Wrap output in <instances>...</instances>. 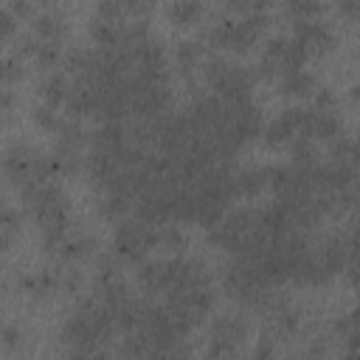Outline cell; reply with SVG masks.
Instances as JSON below:
<instances>
[{
	"label": "cell",
	"mask_w": 360,
	"mask_h": 360,
	"mask_svg": "<svg viewBox=\"0 0 360 360\" xmlns=\"http://www.w3.org/2000/svg\"><path fill=\"white\" fill-rule=\"evenodd\" d=\"M155 248H160V225H149L141 217H124L121 222H115L112 250L121 256V262L141 264Z\"/></svg>",
	"instance_id": "cell-1"
},
{
	"label": "cell",
	"mask_w": 360,
	"mask_h": 360,
	"mask_svg": "<svg viewBox=\"0 0 360 360\" xmlns=\"http://www.w3.org/2000/svg\"><path fill=\"white\" fill-rule=\"evenodd\" d=\"M292 37L307 45L309 56H323L335 48V34L321 20H292Z\"/></svg>",
	"instance_id": "cell-2"
},
{
	"label": "cell",
	"mask_w": 360,
	"mask_h": 360,
	"mask_svg": "<svg viewBox=\"0 0 360 360\" xmlns=\"http://www.w3.org/2000/svg\"><path fill=\"white\" fill-rule=\"evenodd\" d=\"M87 143H90V132L79 124V118H62V124L56 129L53 155L56 158H79V155H84Z\"/></svg>",
	"instance_id": "cell-3"
},
{
	"label": "cell",
	"mask_w": 360,
	"mask_h": 360,
	"mask_svg": "<svg viewBox=\"0 0 360 360\" xmlns=\"http://www.w3.org/2000/svg\"><path fill=\"white\" fill-rule=\"evenodd\" d=\"M301 135L312 138V141H332L338 135H343V124L332 110H318V107H307L304 112V129Z\"/></svg>",
	"instance_id": "cell-4"
},
{
	"label": "cell",
	"mask_w": 360,
	"mask_h": 360,
	"mask_svg": "<svg viewBox=\"0 0 360 360\" xmlns=\"http://www.w3.org/2000/svg\"><path fill=\"white\" fill-rule=\"evenodd\" d=\"M138 287L152 298V295H163L172 284V259H152V262H141L138 273Z\"/></svg>",
	"instance_id": "cell-5"
},
{
	"label": "cell",
	"mask_w": 360,
	"mask_h": 360,
	"mask_svg": "<svg viewBox=\"0 0 360 360\" xmlns=\"http://www.w3.org/2000/svg\"><path fill=\"white\" fill-rule=\"evenodd\" d=\"M37 149L34 146H28V143H22V141H17V143H11L8 149H6V158H3V169H6V177L14 183V186H20L22 180H28L31 177V169H34V160H37Z\"/></svg>",
	"instance_id": "cell-6"
},
{
	"label": "cell",
	"mask_w": 360,
	"mask_h": 360,
	"mask_svg": "<svg viewBox=\"0 0 360 360\" xmlns=\"http://www.w3.org/2000/svg\"><path fill=\"white\" fill-rule=\"evenodd\" d=\"M248 335H250V318H245V312L217 315L211 321V338L214 340H228V343L239 346L242 340H248Z\"/></svg>",
	"instance_id": "cell-7"
},
{
	"label": "cell",
	"mask_w": 360,
	"mask_h": 360,
	"mask_svg": "<svg viewBox=\"0 0 360 360\" xmlns=\"http://www.w3.org/2000/svg\"><path fill=\"white\" fill-rule=\"evenodd\" d=\"M267 186H270V166H248L236 172L239 200H256Z\"/></svg>",
	"instance_id": "cell-8"
},
{
	"label": "cell",
	"mask_w": 360,
	"mask_h": 360,
	"mask_svg": "<svg viewBox=\"0 0 360 360\" xmlns=\"http://www.w3.org/2000/svg\"><path fill=\"white\" fill-rule=\"evenodd\" d=\"M31 34L42 42H56L62 45L68 39V22L62 14L56 11H45V14H37L34 22H31Z\"/></svg>",
	"instance_id": "cell-9"
},
{
	"label": "cell",
	"mask_w": 360,
	"mask_h": 360,
	"mask_svg": "<svg viewBox=\"0 0 360 360\" xmlns=\"http://www.w3.org/2000/svg\"><path fill=\"white\" fill-rule=\"evenodd\" d=\"M70 87H73V82L68 79V73H48L42 82H39V87H37V96H39V101L42 104H48V107H65V101H68V93H70Z\"/></svg>",
	"instance_id": "cell-10"
},
{
	"label": "cell",
	"mask_w": 360,
	"mask_h": 360,
	"mask_svg": "<svg viewBox=\"0 0 360 360\" xmlns=\"http://www.w3.org/2000/svg\"><path fill=\"white\" fill-rule=\"evenodd\" d=\"M284 48H287V37H270L264 42V51L259 56V76L262 79H276L281 73V59H284Z\"/></svg>",
	"instance_id": "cell-11"
},
{
	"label": "cell",
	"mask_w": 360,
	"mask_h": 360,
	"mask_svg": "<svg viewBox=\"0 0 360 360\" xmlns=\"http://www.w3.org/2000/svg\"><path fill=\"white\" fill-rule=\"evenodd\" d=\"M96 248H98V239H96V236L70 233V236L62 242V248L56 250V256H59V262L76 264V262H82V259H90V256L96 253Z\"/></svg>",
	"instance_id": "cell-12"
},
{
	"label": "cell",
	"mask_w": 360,
	"mask_h": 360,
	"mask_svg": "<svg viewBox=\"0 0 360 360\" xmlns=\"http://www.w3.org/2000/svg\"><path fill=\"white\" fill-rule=\"evenodd\" d=\"M315 90H318V79L307 70H295L278 79V93L287 98H307V96H315Z\"/></svg>",
	"instance_id": "cell-13"
},
{
	"label": "cell",
	"mask_w": 360,
	"mask_h": 360,
	"mask_svg": "<svg viewBox=\"0 0 360 360\" xmlns=\"http://www.w3.org/2000/svg\"><path fill=\"white\" fill-rule=\"evenodd\" d=\"M98 214L107 219V222H121L132 208H135V200L127 197V194H115V191H101L98 202H96Z\"/></svg>",
	"instance_id": "cell-14"
},
{
	"label": "cell",
	"mask_w": 360,
	"mask_h": 360,
	"mask_svg": "<svg viewBox=\"0 0 360 360\" xmlns=\"http://www.w3.org/2000/svg\"><path fill=\"white\" fill-rule=\"evenodd\" d=\"M166 14H169V22H174L177 28H188L202 20L205 6H202V0H172Z\"/></svg>",
	"instance_id": "cell-15"
},
{
	"label": "cell",
	"mask_w": 360,
	"mask_h": 360,
	"mask_svg": "<svg viewBox=\"0 0 360 360\" xmlns=\"http://www.w3.org/2000/svg\"><path fill=\"white\" fill-rule=\"evenodd\" d=\"M202 62V45L200 42H180L174 48V68L183 79H191V73L200 68Z\"/></svg>",
	"instance_id": "cell-16"
},
{
	"label": "cell",
	"mask_w": 360,
	"mask_h": 360,
	"mask_svg": "<svg viewBox=\"0 0 360 360\" xmlns=\"http://www.w3.org/2000/svg\"><path fill=\"white\" fill-rule=\"evenodd\" d=\"M121 31H124V22H110V20H101V17H96L90 22V39L98 48H118L121 45Z\"/></svg>",
	"instance_id": "cell-17"
},
{
	"label": "cell",
	"mask_w": 360,
	"mask_h": 360,
	"mask_svg": "<svg viewBox=\"0 0 360 360\" xmlns=\"http://www.w3.org/2000/svg\"><path fill=\"white\" fill-rule=\"evenodd\" d=\"M287 152H290V160L292 166H315L321 163V152L315 149V141L307 138V135H295L290 143H287Z\"/></svg>",
	"instance_id": "cell-18"
},
{
	"label": "cell",
	"mask_w": 360,
	"mask_h": 360,
	"mask_svg": "<svg viewBox=\"0 0 360 360\" xmlns=\"http://www.w3.org/2000/svg\"><path fill=\"white\" fill-rule=\"evenodd\" d=\"M307 59H309L307 45H304V42H298L295 37H287V48H284V59H281V73H278V79H281V76H287V73L304 70Z\"/></svg>",
	"instance_id": "cell-19"
},
{
	"label": "cell",
	"mask_w": 360,
	"mask_h": 360,
	"mask_svg": "<svg viewBox=\"0 0 360 360\" xmlns=\"http://www.w3.org/2000/svg\"><path fill=\"white\" fill-rule=\"evenodd\" d=\"M20 225H22V214L11 205H3V214H0V245H3V250H11V245L20 233Z\"/></svg>",
	"instance_id": "cell-20"
},
{
	"label": "cell",
	"mask_w": 360,
	"mask_h": 360,
	"mask_svg": "<svg viewBox=\"0 0 360 360\" xmlns=\"http://www.w3.org/2000/svg\"><path fill=\"white\" fill-rule=\"evenodd\" d=\"M323 0H284V11L290 20H321Z\"/></svg>",
	"instance_id": "cell-21"
},
{
	"label": "cell",
	"mask_w": 360,
	"mask_h": 360,
	"mask_svg": "<svg viewBox=\"0 0 360 360\" xmlns=\"http://www.w3.org/2000/svg\"><path fill=\"white\" fill-rule=\"evenodd\" d=\"M160 248L166 250V253H172V256H183L186 253V248H188V236L177 228V225H160Z\"/></svg>",
	"instance_id": "cell-22"
},
{
	"label": "cell",
	"mask_w": 360,
	"mask_h": 360,
	"mask_svg": "<svg viewBox=\"0 0 360 360\" xmlns=\"http://www.w3.org/2000/svg\"><path fill=\"white\" fill-rule=\"evenodd\" d=\"M56 278H59V292H68V295H79L84 287L82 270H76V264L70 262H62V267L56 270Z\"/></svg>",
	"instance_id": "cell-23"
},
{
	"label": "cell",
	"mask_w": 360,
	"mask_h": 360,
	"mask_svg": "<svg viewBox=\"0 0 360 360\" xmlns=\"http://www.w3.org/2000/svg\"><path fill=\"white\" fill-rule=\"evenodd\" d=\"M262 138H264V143H267L270 149H276V146H287V143L295 138V132H292L281 118H273L270 124H264Z\"/></svg>",
	"instance_id": "cell-24"
},
{
	"label": "cell",
	"mask_w": 360,
	"mask_h": 360,
	"mask_svg": "<svg viewBox=\"0 0 360 360\" xmlns=\"http://www.w3.org/2000/svg\"><path fill=\"white\" fill-rule=\"evenodd\" d=\"M62 59H65L62 45H56V42H42V39H39V48H37V53H34L37 68H42V70H53Z\"/></svg>",
	"instance_id": "cell-25"
},
{
	"label": "cell",
	"mask_w": 360,
	"mask_h": 360,
	"mask_svg": "<svg viewBox=\"0 0 360 360\" xmlns=\"http://www.w3.org/2000/svg\"><path fill=\"white\" fill-rule=\"evenodd\" d=\"M96 17L101 20H110V22H124L129 17L124 0H98L96 3Z\"/></svg>",
	"instance_id": "cell-26"
},
{
	"label": "cell",
	"mask_w": 360,
	"mask_h": 360,
	"mask_svg": "<svg viewBox=\"0 0 360 360\" xmlns=\"http://www.w3.org/2000/svg\"><path fill=\"white\" fill-rule=\"evenodd\" d=\"M31 115H34V124H37L39 129H45V132H56L59 124H62V118L56 115V107H48V104H42V101L34 107Z\"/></svg>",
	"instance_id": "cell-27"
},
{
	"label": "cell",
	"mask_w": 360,
	"mask_h": 360,
	"mask_svg": "<svg viewBox=\"0 0 360 360\" xmlns=\"http://www.w3.org/2000/svg\"><path fill=\"white\" fill-rule=\"evenodd\" d=\"M22 76H25V59H20L17 53L6 56V62H3V84L11 87V84L20 82Z\"/></svg>",
	"instance_id": "cell-28"
},
{
	"label": "cell",
	"mask_w": 360,
	"mask_h": 360,
	"mask_svg": "<svg viewBox=\"0 0 360 360\" xmlns=\"http://www.w3.org/2000/svg\"><path fill=\"white\" fill-rule=\"evenodd\" d=\"M349 155H352V138L338 135V138L329 141V160H335V163H349Z\"/></svg>",
	"instance_id": "cell-29"
},
{
	"label": "cell",
	"mask_w": 360,
	"mask_h": 360,
	"mask_svg": "<svg viewBox=\"0 0 360 360\" xmlns=\"http://www.w3.org/2000/svg\"><path fill=\"white\" fill-rule=\"evenodd\" d=\"M239 352V346H233V343H228V340H214V338H208V346H205V354L208 357H233Z\"/></svg>",
	"instance_id": "cell-30"
},
{
	"label": "cell",
	"mask_w": 360,
	"mask_h": 360,
	"mask_svg": "<svg viewBox=\"0 0 360 360\" xmlns=\"http://www.w3.org/2000/svg\"><path fill=\"white\" fill-rule=\"evenodd\" d=\"M17 20H20V17H17V14H14V11L6 6V8H3V17H0V22H3V39H6V42H11V39H14Z\"/></svg>",
	"instance_id": "cell-31"
},
{
	"label": "cell",
	"mask_w": 360,
	"mask_h": 360,
	"mask_svg": "<svg viewBox=\"0 0 360 360\" xmlns=\"http://www.w3.org/2000/svg\"><path fill=\"white\" fill-rule=\"evenodd\" d=\"M312 107H318V110H332V107H335V93H332L329 87H318L315 96H312Z\"/></svg>",
	"instance_id": "cell-32"
},
{
	"label": "cell",
	"mask_w": 360,
	"mask_h": 360,
	"mask_svg": "<svg viewBox=\"0 0 360 360\" xmlns=\"http://www.w3.org/2000/svg\"><path fill=\"white\" fill-rule=\"evenodd\" d=\"M34 3H37V0H8V8H11L20 20H34Z\"/></svg>",
	"instance_id": "cell-33"
},
{
	"label": "cell",
	"mask_w": 360,
	"mask_h": 360,
	"mask_svg": "<svg viewBox=\"0 0 360 360\" xmlns=\"http://www.w3.org/2000/svg\"><path fill=\"white\" fill-rule=\"evenodd\" d=\"M338 14L343 20H357L360 17V0H338Z\"/></svg>",
	"instance_id": "cell-34"
},
{
	"label": "cell",
	"mask_w": 360,
	"mask_h": 360,
	"mask_svg": "<svg viewBox=\"0 0 360 360\" xmlns=\"http://www.w3.org/2000/svg\"><path fill=\"white\" fill-rule=\"evenodd\" d=\"M349 335H352V321H349V315H343V318H338V321L332 323V338L346 340Z\"/></svg>",
	"instance_id": "cell-35"
},
{
	"label": "cell",
	"mask_w": 360,
	"mask_h": 360,
	"mask_svg": "<svg viewBox=\"0 0 360 360\" xmlns=\"http://www.w3.org/2000/svg\"><path fill=\"white\" fill-rule=\"evenodd\" d=\"M20 338H22V335H20L17 326H3V346H6V349H14V346L20 343Z\"/></svg>",
	"instance_id": "cell-36"
},
{
	"label": "cell",
	"mask_w": 360,
	"mask_h": 360,
	"mask_svg": "<svg viewBox=\"0 0 360 360\" xmlns=\"http://www.w3.org/2000/svg\"><path fill=\"white\" fill-rule=\"evenodd\" d=\"M346 354H360V332H352L349 338H346Z\"/></svg>",
	"instance_id": "cell-37"
},
{
	"label": "cell",
	"mask_w": 360,
	"mask_h": 360,
	"mask_svg": "<svg viewBox=\"0 0 360 360\" xmlns=\"http://www.w3.org/2000/svg\"><path fill=\"white\" fill-rule=\"evenodd\" d=\"M349 163L360 172V132H357V138H352V155H349Z\"/></svg>",
	"instance_id": "cell-38"
},
{
	"label": "cell",
	"mask_w": 360,
	"mask_h": 360,
	"mask_svg": "<svg viewBox=\"0 0 360 360\" xmlns=\"http://www.w3.org/2000/svg\"><path fill=\"white\" fill-rule=\"evenodd\" d=\"M3 112L6 115H11V107H14V93H11V87H3Z\"/></svg>",
	"instance_id": "cell-39"
},
{
	"label": "cell",
	"mask_w": 360,
	"mask_h": 360,
	"mask_svg": "<svg viewBox=\"0 0 360 360\" xmlns=\"http://www.w3.org/2000/svg\"><path fill=\"white\" fill-rule=\"evenodd\" d=\"M307 354H309V357H323V354H326V343H323V340H318V343H309Z\"/></svg>",
	"instance_id": "cell-40"
},
{
	"label": "cell",
	"mask_w": 360,
	"mask_h": 360,
	"mask_svg": "<svg viewBox=\"0 0 360 360\" xmlns=\"http://www.w3.org/2000/svg\"><path fill=\"white\" fill-rule=\"evenodd\" d=\"M349 321H352V332H360V304L349 312Z\"/></svg>",
	"instance_id": "cell-41"
},
{
	"label": "cell",
	"mask_w": 360,
	"mask_h": 360,
	"mask_svg": "<svg viewBox=\"0 0 360 360\" xmlns=\"http://www.w3.org/2000/svg\"><path fill=\"white\" fill-rule=\"evenodd\" d=\"M352 101H354V104H360V84H357V87H352Z\"/></svg>",
	"instance_id": "cell-42"
},
{
	"label": "cell",
	"mask_w": 360,
	"mask_h": 360,
	"mask_svg": "<svg viewBox=\"0 0 360 360\" xmlns=\"http://www.w3.org/2000/svg\"><path fill=\"white\" fill-rule=\"evenodd\" d=\"M357 301H360V287H357Z\"/></svg>",
	"instance_id": "cell-43"
}]
</instances>
